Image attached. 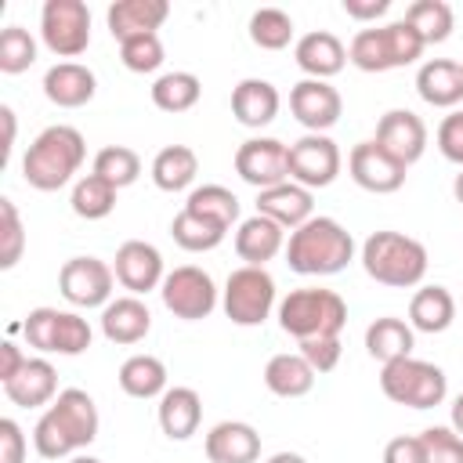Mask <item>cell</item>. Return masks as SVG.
Here are the masks:
<instances>
[{
	"mask_svg": "<svg viewBox=\"0 0 463 463\" xmlns=\"http://www.w3.org/2000/svg\"><path fill=\"white\" fill-rule=\"evenodd\" d=\"M98 427H101V416L94 398L80 387H65L36 420L33 445L43 459H65L87 449L98 438Z\"/></svg>",
	"mask_w": 463,
	"mask_h": 463,
	"instance_id": "cell-1",
	"label": "cell"
},
{
	"mask_svg": "<svg viewBox=\"0 0 463 463\" xmlns=\"http://www.w3.org/2000/svg\"><path fill=\"white\" fill-rule=\"evenodd\" d=\"M83 159H87L83 134L76 127H69V123H54V127H43L33 137V145L25 148L22 177L36 192H58L80 174Z\"/></svg>",
	"mask_w": 463,
	"mask_h": 463,
	"instance_id": "cell-2",
	"label": "cell"
},
{
	"mask_svg": "<svg viewBox=\"0 0 463 463\" xmlns=\"http://www.w3.org/2000/svg\"><path fill=\"white\" fill-rule=\"evenodd\" d=\"M354 260V239L336 217H311L286 239V264L297 275H336Z\"/></svg>",
	"mask_w": 463,
	"mask_h": 463,
	"instance_id": "cell-3",
	"label": "cell"
},
{
	"mask_svg": "<svg viewBox=\"0 0 463 463\" xmlns=\"http://www.w3.org/2000/svg\"><path fill=\"white\" fill-rule=\"evenodd\" d=\"M427 246L402 232H373L362 242V268L373 282L391 289H412L427 275Z\"/></svg>",
	"mask_w": 463,
	"mask_h": 463,
	"instance_id": "cell-4",
	"label": "cell"
},
{
	"mask_svg": "<svg viewBox=\"0 0 463 463\" xmlns=\"http://www.w3.org/2000/svg\"><path fill=\"white\" fill-rule=\"evenodd\" d=\"M279 326L297 344L311 336H340V329L347 326V304L336 289L300 286L279 300Z\"/></svg>",
	"mask_w": 463,
	"mask_h": 463,
	"instance_id": "cell-5",
	"label": "cell"
},
{
	"mask_svg": "<svg viewBox=\"0 0 463 463\" xmlns=\"http://www.w3.org/2000/svg\"><path fill=\"white\" fill-rule=\"evenodd\" d=\"M423 36L405 22H387L373 29H358L347 43V61L362 72H391L402 65H412L423 54Z\"/></svg>",
	"mask_w": 463,
	"mask_h": 463,
	"instance_id": "cell-6",
	"label": "cell"
},
{
	"mask_svg": "<svg viewBox=\"0 0 463 463\" xmlns=\"http://www.w3.org/2000/svg\"><path fill=\"white\" fill-rule=\"evenodd\" d=\"M380 391L394 405L405 409H434L449 394V376L441 365L423 362V358H398L391 365H380Z\"/></svg>",
	"mask_w": 463,
	"mask_h": 463,
	"instance_id": "cell-7",
	"label": "cell"
},
{
	"mask_svg": "<svg viewBox=\"0 0 463 463\" xmlns=\"http://www.w3.org/2000/svg\"><path fill=\"white\" fill-rule=\"evenodd\" d=\"M25 344L36 347L40 354H65L76 358L90 347L94 329L83 315L76 311H58V307H33L22 322Z\"/></svg>",
	"mask_w": 463,
	"mask_h": 463,
	"instance_id": "cell-8",
	"label": "cell"
},
{
	"mask_svg": "<svg viewBox=\"0 0 463 463\" xmlns=\"http://www.w3.org/2000/svg\"><path fill=\"white\" fill-rule=\"evenodd\" d=\"M221 307L235 326H260L275 311V279L268 268H235L224 282Z\"/></svg>",
	"mask_w": 463,
	"mask_h": 463,
	"instance_id": "cell-9",
	"label": "cell"
},
{
	"mask_svg": "<svg viewBox=\"0 0 463 463\" xmlns=\"http://www.w3.org/2000/svg\"><path fill=\"white\" fill-rule=\"evenodd\" d=\"M40 40L58 58H80L90 47V7L83 0H47L40 7Z\"/></svg>",
	"mask_w": 463,
	"mask_h": 463,
	"instance_id": "cell-10",
	"label": "cell"
},
{
	"mask_svg": "<svg viewBox=\"0 0 463 463\" xmlns=\"http://www.w3.org/2000/svg\"><path fill=\"white\" fill-rule=\"evenodd\" d=\"M159 297H163V307L174 318H184V322L210 318L213 307H217V286H213L210 271H203L195 264H181V268L166 271V279L159 286Z\"/></svg>",
	"mask_w": 463,
	"mask_h": 463,
	"instance_id": "cell-11",
	"label": "cell"
},
{
	"mask_svg": "<svg viewBox=\"0 0 463 463\" xmlns=\"http://www.w3.org/2000/svg\"><path fill=\"white\" fill-rule=\"evenodd\" d=\"M344 156L340 145L329 134H304L300 141L289 145V181L304 188H329L340 177Z\"/></svg>",
	"mask_w": 463,
	"mask_h": 463,
	"instance_id": "cell-12",
	"label": "cell"
},
{
	"mask_svg": "<svg viewBox=\"0 0 463 463\" xmlns=\"http://www.w3.org/2000/svg\"><path fill=\"white\" fill-rule=\"evenodd\" d=\"M116 271L101 257H69L58 271V289L72 307H105L112 300Z\"/></svg>",
	"mask_w": 463,
	"mask_h": 463,
	"instance_id": "cell-13",
	"label": "cell"
},
{
	"mask_svg": "<svg viewBox=\"0 0 463 463\" xmlns=\"http://www.w3.org/2000/svg\"><path fill=\"white\" fill-rule=\"evenodd\" d=\"M235 174L257 192L289 181V145L279 137H246L235 148Z\"/></svg>",
	"mask_w": 463,
	"mask_h": 463,
	"instance_id": "cell-14",
	"label": "cell"
},
{
	"mask_svg": "<svg viewBox=\"0 0 463 463\" xmlns=\"http://www.w3.org/2000/svg\"><path fill=\"white\" fill-rule=\"evenodd\" d=\"M289 112L307 134H326L344 116V98L329 80H300L289 90Z\"/></svg>",
	"mask_w": 463,
	"mask_h": 463,
	"instance_id": "cell-15",
	"label": "cell"
},
{
	"mask_svg": "<svg viewBox=\"0 0 463 463\" xmlns=\"http://www.w3.org/2000/svg\"><path fill=\"white\" fill-rule=\"evenodd\" d=\"M405 170L391 152H383L376 141H358L347 152V174L358 188L373 192V195H391L405 184Z\"/></svg>",
	"mask_w": 463,
	"mask_h": 463,
	"instance_id": "cell-16",
	"label": "cell"
},
{
	"mask_svg": "<svg viewBox=\"0 0 463 463\" xmlns=\"http://www.w3.org/2000/svg\"><path fill=\"white\" fill-rule=\"evenodd\" d=\"M112 271H116V282H119L123 289H130L134 297H145V293L159 289L163 279H166V271H163V253H159L152 242H145V239H127V242L116 250Z\"/></svg>",
	"mask_w": 463,
	"mask_h": 463,
	"instance_id": "cell-17",
	"label": "cell"
},
{
	"mask_svg": "<svg viewBox=\"0 0 463 463\" xmlns=\"http://www.w3.org/2000/svg\"><path fill=\"white\" fill-rule=\"evenodd\" d=\"M383 152H391L402 166H412L427 152V123L409 109H391L376 119V137Z\"/></svg>",
	"mask_w": 463,
	"mask_h": 463,
	"instance_id": "cell-18",
	"label": "cell"
},
{
	"mask_svg": "<svg viewBox=\"0 0 463 463\" xmlns=\"http://www.w3.org/2000/svg\"><path fill=\"white\" fill-rule=\"evenodd\" d=\"M293 61L300 65V72H307V80H329L347 65V47L336 33L315 29L293 43Z\"/></svg>",
	"mask_w": 463,
	"mask_h": 463,
	"instance_id": "cell-19",
	"label": "cell"
},
{
	"mask_svg": "<svg viewBox=\"0 0 463 463\" xmlns=\"http://www.w3.org/2000/svg\"><path fill=\"white\" fill-rule=\"evenodd\" d=\"M235 253L250 268H264L268 260L286 253V228L264 213H253V217L239 221V228H235Z\"/></svg>",
	"mask_w": 463,
	"mask_h": 463,
	"instance_id": "cell-20",
	"label": "cell"
},
{
	"mask_svg": "<svg viewBox=\"0 0 463 463\" xmlns=\"http://www.w3.org/2000/svg\"><path fill=\"white\" fill-rule=\"evenodd\" d=\"M210 463H257L260 459V434L242 420H221L210 427L206 441Z\"/></svg>",
	"mask_w": 463,
	"mask_h": 463,
	"instance_id": "cell-21",
	"label": "cell"
},
{
	"mask_svg": "<svg viewBox=\"0 0 463 463\" xmlns=\"http://www.w3.org/2000/svg\"><path fill=\"white\" fill-rule=\"evenodd\" d=\"M98 94V76L80 61H58L43 72V98L58 109H83Z\"/></svg>",
	"mask_w": 463,
	"mask_h": 463,
	"instance_id": "cell-22",
	"label": "cell"
},
{
	"mask_svg": "<svg viewBox=\"0 0 463 463\" xmlns=\"http://www.w3.org/2000/svg\"><path fill=\"white\" fill-rule=\"evenodd\" d=\"M152 329V311L141 297L127 293L101 307V336L109 344H141Z\"/></svg>",
	"mask_w": 463,
	"mask_h": 463,
	"instance_id": "cell-23",
	"label": "cell"
},
{
	"mask_svg": "<svg viewBox=\"0 0 463 463\" xmlns=\"http://www.w3.org/2000/svg\"><path fill=\"white\" fill-rule=\"evenodd\" d=\"M257 213H264L275 224L293 232V228H300L304 221L315 217V195H311V188H304L297 181H282L275 188L257 192Z\"/></svg>",
	"mask_w": 463,
	"mask_h": 463,
	"instance_id": "cell-24",
	"label": "cell"
},
{
	"mask_svg": "<svg viewBox=\"0 0 463 463\" xmlns=\"http://www.w3.org/2000/svg\"><path fill=\"white\" fill-rule=\"evenodd\" d=\"M279 87L260 80V76H250V80H239L235 90H232V116L235 123L250 127V130H260L268 127L275 116H279Z\"/></svg>",
	"mask_w": 463,
	"mask_h": 463,
	"instance_id": "cell-25",
	"label": "cell"
},
{
	"mask_svg": "<svg viewBox=\"0 0 463 463\" xmlns=\"http://www.w3.org/2000/svg\"><path fill=\"white\" fill-rule=\"evenodd\" d=\"M4 394L18 409L51 405L58 398V373H54V365L47 358H25V365L18 369V376H11L4 383Z\"/></svg>",
	"mask_w": 463,
	"mask_h": 463,
	"instance_id": "cell-26",
	"label": "cell"
},
{
	"mask_svg": "<svg viewBox=\"0 0 463 463\" xmlns=\"http://www.w3.org/2000/svg\"><path fill=\"white\" fill-rule=\"evenodd\" d=\"M166 18H170V4L166 0H116L105 11V25L119 43L130 40V36L156 33Z\"/></svg>",
	"mask_w": 463,
	"mask_h": 463,
	"instance_id": "cell-27",
	"label": "cell"
},
{
	"mask_svg": "<svg viewBox=\"0 0 463 463\" xmlns=\"http://www.w3.org/2000/svg\"><path fill=\"white\" fill-rule=\"evenodd\" d=\"M156 416H159V430L170 441H188L203 423V398L195 387H166Z\"/></svg>",
	"mask_w": 463,
	"mask_h": 463,
	"instance_id": "cell-28",
	"label": "cell"
},
{
	"mask_svg": "<svg viewBox=\"0 0 463 463\" xmlns=\"http://www.w3.org/2000/svg\"><path fill=\"white\" fill-rule=\"evenodd\" d=\"M416 94L434 109H456L463 101V72L452 58H430L416 72Z\"/></svg>",
	"mask_w": 463,
	"mask_h": 463,
	"instance_id": "cell-29",
	"label": "cell"
},
{
	"mask_svg": "<svg viewBox=\"0 0 463 463\" xmlns=\"http://www.w3.org/2000/svg\"><path fill=\"white\" fill-rule=\"evenodd\" d=\"M412 347H416V329L405 318L383 315V318H373L369 329H365V351L380 365H391L398 358H409Z\"/></svg>",
	"mask_w": 463,
	"mask_h": 463,
	"instance_id": "cell-30",
	"label": "cell"
},
{
	"mask_svg": "<svg viewBox=\"0 0 463 463\" xmlns=\"http://www.w3.org/2000/svg\"><path fill=\"white\" fill-rule=\"evenodd\" d=\"M315 369L304 362L300 351H282V354H271L268 365H264V387L275 394V398H304L311 387H315Z\"/></svg>",
	"mask_w": 463,
	"mask_h": 463,
	"instance_id": "cell-31",
	"label": "cell"
},
{
	"mask_svg": "<svg viewBox=\"0 0 463 463\" xmlns=\"http://www.w3.org/2000/svg\"><path fill=\"white\" fill-rule=\"evenodd\" d=\"M456 318V297L445 286H420L409 300V326L416 333H445Z\"/></svg>",
	"mask_w": 463,
	"mask_h": 463,
	"instance_id": "cell-32",
	"label": "cell"
},
{
	"mask_svg": "<svg viewBox=\"0 0 463 463\" xmlns=\"http://www.w3.org/2000/svg\"><path fill=\"white\" fill-rule=\"evenodd\" d=\"M199 174V156L188 145H166L152 159V181L159 192H184L195 184Z\"/></svg>",
	"mask_w": 463,
	"mask_h": 463,
	"instance_id": "cell-33",
	"label": "cell"
},
{
	"mask_svg": "<svg viewBox=\"0 0 463 463\" xmlns=\"http://www.w3.org/2000/svg\"><path fill=\"white\" fill-rule=\"evenodd\" d=\"M116 380H119V391L130 394V398H141V402L163 398V391H166V365L156 354H130L119 365Z\"/></svg>",
	"mask_w": 463,
	"mask_h": 463,
	"instance_id": "cell-34",
	"label": "cell"
},
{
	"mask_svg": "<svg viewBox=\"0 0 463 463\" xmlns=\"http://www.w3.org/2000/svg\"><path fill=\"white\" fill-rule=\"evenodd\" d=\"M199 98H203V83L195 72H184V69L163 72L152 83V105L159 112H188L199 105Z\"/></svg>",
	"mask_w": 463,
	"mask_h": 463,
	"instance_id": "cell-35",
	"label": "cell"
},
{
	"mask_svg": "<svg viewBox=\"0 0 463 463\" xmlns=\"http://www.w3.org/2000/svg\"><path fill=\"white\" fill-rule=\"evenodd\" d=\"M116 192H119V188H112L105 177L83 174V177H76V184H72L69 206H72V213L83 217V221H101V217H109V213L116 210Z\"/></svg>",
	"mask_w": 463,
	"mask_h": 463,
	"instance_id": "cell-36",
	"label": "cell"
},
{
	"mask_svg": "<svg viewBox=\"0 0 463 463\" xmlns=\"http://www.w3.org/2000/svg\"><path fill=\"white\" fill-rule=\"evenodd\" d=\"M184 210H192V213H199V217L221 224L224 232L239 221V199H235V192L224 188V184H199V188H192L188 199H184Z\"/></svg>",
	"mask_w": 463,
	"mask_h": 463,
	"instance_id": "cell-37",
	"label": "cell"
},
{
	"mask_svg": "<svg viewBox=\"0 0 463 463\" xmlns=\"http://www.w3.org/2000/svg\"><path fill=\"white\" fill-rule=\"evenodd\" d=\"M170 235L188 253H210V250H217L224 242L228 232L221 224H213V221H206V217H199V213H192V210L181 206V213L170 221Z\"/></svg>",
	"mask_w": 463,
	"mask_h": 463,
	"instance_id": "cell-38",
	"label": "cell"
},
{
	"mask_svg": "<svg viewBox=\"0 0 463 463\" xmlns=\"http://www.w3.org/2000/svg\"><path fill=\"white\" fill-rule=\"evenodd\" d=\"M405 22L423 36V43H445L452 36V25H456V14L445 0H412L405 7Z\"/></svg>",
	"mask_w": 463,
	"mask_h": 463,
	"instance_id": "cell-39",
	"label": "cell"
},
{
	"mask_svg": "<svg viewBox=\"0 0 463 463\" xmlns=\"http://www.w3.org/2000/svg\"><path fill=\"white\" fill-rule=\"evenodd\" d=\"M250 40L260 51H282L293 40V18L282 7H257L250 14Z\"/></svg>",
	"mask_w": 463,
	"mask_h": 463,
	"instance_id": "cell-40",
	"label": "cell"
},
{
	"mask_svg": "<svg viewBox=\"0 0 463 463\" xmlns=\"http://www.w3.org/2000/svg\"><path fill=\"white\" fill-rule=\"evenodd\" d=\"M98 177H105L112 188H127L141 177V156L127 145H105L98 156H94V170Z\"/></svg>",
	"mask_w": 463,
	"mask_h": 463,
	"instance_id": "cell-41",
	"label": "cell"
},
{
	"mask_svg": "<svg viewBox=\"0 0 463 463\" xmlns=\"http://www.w3.org/2000/svg\"><path fill=\"white\" fill-rule=\"evenodd\" d=\"M36 61V40L29 29L22 25H7L0 29V72L18 76Z\"/></svg>",
	"mask_w": 463,
	"mask_h": 463,
	"instance_id": "cell-42",
	"label": "cell"
},
{
	"mask_svg": "<svg viewBox=\"0 0 463 463\" xmlns=\"http://www.w3.org/2000/svg\"><path fill=\"white\" fill-rule=\"evenodd\" d=\"M25 253V228L18 217V206L11 199H0V268L11 271Z\"/></svg>",
	"mask_w": 463,
	"mask_h": 463,
	"instance_id": "cell-43",
	"label": "cell"
},
{
	"mask_svg": "<svg viewBox=\"0 0 463 463\" xmlns=\"http://www.w3.org/2000/svg\"><path fill=\"white\" fill-rule=\"evenodd\" d=\"M119 61L130 72H156L163 65V40L159 33H145V36H130L119 43Z\"/></svg>",
	"mask_w": 463,
	"mask_h": 463,
	"instance_id": "cell-44",
	"label": "cell"
},
{
	"mask_svg": "<svg viewBox=\"0 0 463 463\" xmlns=\"http://www.w3.org/2000/svg\"><path fill=\"white\" fill-rule=\"evenodd\" d=\"M427 463H463V438L452 427H427L420 434Z\"/></svg>",
	"mask_w": 463,
	"mask_h": 463,
	"instance_id": "cell-45",
	"label": "cell"
},
{
	"mask_svg": "<svg viewBox=\"0 0 463 463\" xmlns=\"http://www.w3.org/2000/svg\"><path fill=\"white\" fill-rule=\"evenodd\" d=\"M297 351L304 354V362L315 369V373H333L340 365V336H311V340H300Z\"/></svg>",
	"mask_w": 463,
	"mask_h": 463,
	"instance_id": "cell-46",
	"label": "cell"
},
{
	"mask_svg": "<svg viewBox=\"0 0 463 463\" xmlns=\"http://www.w3.org/2000/svg\"><path fill=\"white\" fill-rule=\"evenodd\" d=\"M438 152H441L449 163L463 166V109L449 112V116L438 123Z\"/></svg>",
	"mask_w": 463,
	"mask_h": 463,
	"instance_id": "cell-47",
	"label": "cell"
},
{
	"mask_svg": "<svg viewBox=\"0 0 463 463\" xmlns=\"http://www.w3.org/2000/svg\"><path fill=\"white\" fill-rule=\"evenodd\" d=\"M25 452H29V441L22 427L11 416H4L0 420V463H25Z\"/></svg>",
	"mask_w": 463,
	"mask_h": 463,
	"instance_id": "cell-48",
	"label": "cell"
},
{
	"mask_svg": "<svg viewBox=\"0 0 463 463\" xmlns=\"http://www.w3.org/2000/svg\"><path fill=\"white\" fill-rule=\"evenodd\" d=\"M383 463H427L420 434H398L383 445Z\"/></svg>",
	"mask_w": 463,
	"mask_h": 463,
	"instance_id": "cell-49",
	"label": "cell"
},
{
	"mask_svg": "<svg viewBox=\"0 0 463 463\" xmlns=\"http://www.w3.org/2000/svg\"><path fill=\"white\" fill-rule=\"evenodd\" d=\"M340 7L354 22H376L391 11V0H340Z\"/></svg>",
	"mask_w": 463,
	"mask_h": 463,
	"instance_id": "cell-50",
	"label": "cell"
},
{
	"mask_svg": "<svg viewBox=\"0 0 463 463\" xmlns=\"http://www.w3.org/2000/svg\"><path fill=\"white\" fill-rule=\"evenodd\" d=\"M25 358H29V354H22L18 344L4 340V344H0V383H7L11 376H18V369L25 365Z\"/></svg>",
	"mask_w": 463,
	"mask_h": 463,
	"instance_id": "cell-51",
	"label": "cell"
},
{
	"mask_svg": "<svg viewBox=\"0 0 463 463\" xmlns=\"http://www.w3.org/2000/svg\"><path fill=\"white\" fill-rule=\"evenodd\" d=\"M449 427L463 438V394H456V402H452V409H449Z\"/></svg>",
	"mask_w": 463,
	"mask_h": 463,
	"instance_id": "cell-52",
	"label": "cell"
},
{
	"mask_svg": "<svg viewBox=\"0 0 463 463\" xmlns=\"http://www.w3.org/2000/svg\"><path fill=\"white\" fill-rule=\"evenodd\" d=\"M268 463H307L300 452H275V456H268Z\"/></svg>",
	"mask_w": 463,
	"mask_h": 463,
	"instance_id": "cell-53",
	"label": "cell"
},
{
	"mask_svg": "<svg viewBox=\"0 0 463 463\" xmlns=\"http://www.w3.org/2000/svg\"><path fill=\"white\" fill-rule=\"evenodd\" d=\"M452 195H456V203H463V166H459V174L452 181Z\"/></svg>",
	"mask_w": 463,
	"mask_h": 463,
	"instance_id": "cell-54",
	"label": "cell"
},
{
	"mask_svg": "<svg viewBox=\"0 0 463 463\" xmlns=\"http://www.w3.org/2000/svg\"><path fill=\"white\" fill-rule=\"evenodd\" d=\"M69 463H101V459H98V456H80V452H76V456H69Z\"/></svg>",
	"mask_w": 463,
	"mask_h": 463,
	"instance_id": "cell-55",
	"label": "cell"
},
{
	"mask_svg": "<svg viewBox=\"0 0 463 463\" xmlns=\"http://www.w3.org/2000/svg\"><path fill=\"white\" fill-rule=\"evenodd\" d=\"M459 72H463V61H459Z\"/></svg>",
	"mask_w": 463,
	"mask_h": 463,
	"instance_id": "cell-56",
	"label": "cell"
}]
</instances>
